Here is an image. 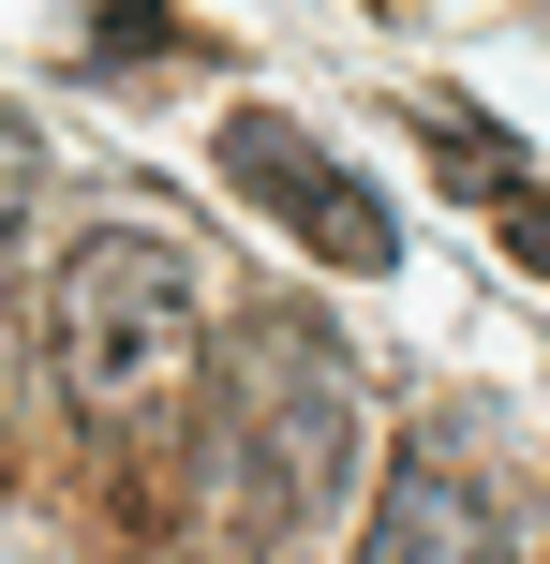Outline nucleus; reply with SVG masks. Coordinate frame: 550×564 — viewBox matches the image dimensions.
Segmentation results:
<instances>
[{"label": "nucleus", "instance_id": "nucleus-7", "mask_svg": "<svg viewBox=\"0 0 550 564\" xmlns=\"http://www.w3.org/2000/svg\"><path fill=\"white\" fill-rule=\"evenodd\" d=\"M89 45H179L164 0H89Z\"/></svg>", "mask_w": 550, "mask_h": 564}, {"label": "nucleus", "instance_id": "nucleus-5", "mask_svg": "<svg viewBox=\"0 0 550 564\" xmlns=\"http://www.w3.org/2000/svg\"><path fill=\"white\" fill-rule=\"evenodd\" d=\"M30 194H45V134H30L15 105H0V253H15V224H30Z\"/></svg>", "mask_w": 550, "mask_h": 564}, {"label": "nucleus", "instance_id": "nucleus-6", "mask_svg": "<svg viewBox=\"0 0 550 564\" xmlns=\"http://www.w3.org/2000/svg\"><path fill=\"white\" fill-rule=\"evenodd\" d=\"M492 224H506V253H521V268H550V178H506Z\"/></svg>", "mask_w": 550, "mask_h": 564}, {"label": "nucleus", "instance_id": "nucleus-2", "mask_svg": "<svg viewBox=\"0 0 550 564\" xmlns=\"http://www.w3.org/2000/svg\"><path fill=\"white\" fill-rule=\"evenodd\" d=\"M208 490L238 535H313L357 490V387L298 312H268L224 371V431H208Z\"/></svg>", "mask_w": 550, "mask_h": 564}, {"label": "nucleus", "instance_id": "nucleus-1", "mask_svg": "<svg viewBox=\"0 0 550 564\" xmlns=\"http://www.w3.org/2000/svg\"><path fill=\"white\" fill-rule=\"evenodd\" d=\"M45 357H60V401H75L105 446H149V431L194 401L208 371V282L164 224H89L45 282Z\"/></svg>", "mask_w": 550, "mask_h": 564}, {"label": "nucleus", "instance_id": "nucleus-4", "mask_svg": "<svg viewBox=\"0 0 550 564\" xmlns=\"http://www.w3.org/2000/svg\"><path fill=\"white\" fill-rule=\"evenodd\" d=\"M357 564H492V490H476V460L446 446V431H417V446L387 460L373 550H357Z\"/></svg>", "mask_w": 550, "mask_h": 564}, {"label": "nucleus", "instance_id": "nucleus-8", "mask_svg": "<svg viewBox=\"0 0 550 564\" xmlns=\"http://www.w3.org/2000/svg\"><path fill=\"white\" fill-rule=\"evenodd\" d=\"M492 564H550V506H521V520H506V535H492Z\"/></svg>", "mask_w": 550, "mask_h": 564}, {"label": "nucleus", "instance_id": "nucleus-3", "mask_svg": "<svg viewBox=\"0 0 550 564\" xmlns=\"http://www.w3.org/2000/svg\"><path fill=\"white\" fill-rule=\"evenodd\" d=\"M224 178L268 208V224H298L327 268H357V282H373V268H402V224H387V194H373V178H343V164H327V149L298 134L283 105H238V119H224Z\"/></svg>", "mask_w": 550, "mask_h": 564}]
</instances>
